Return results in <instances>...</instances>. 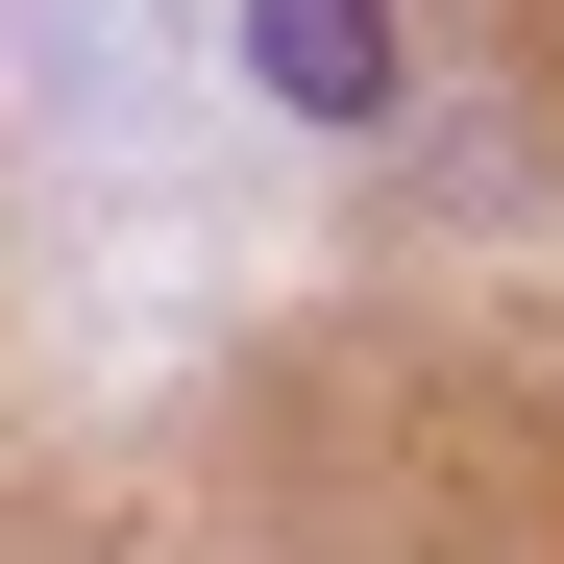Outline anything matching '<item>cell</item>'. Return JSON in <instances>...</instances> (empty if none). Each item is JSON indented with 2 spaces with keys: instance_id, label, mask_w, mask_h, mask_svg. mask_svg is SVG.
Segmentation results:
<instances>
[{
  "instance_id": "6da1fadb",
  "label": "cell",
  "mask_w": 564,
  "mask_h": 564,
  "mask_svg": "<svg viewBox=\"0 0 564 564\" xmlns=\"http://www.w3.org/2000/svg\"><path fill=\"white\" fill-rule=\"evenodd\" d=\"M246 74L295 123H393V0H246Z\"/></svg>"
}]
</instances>
